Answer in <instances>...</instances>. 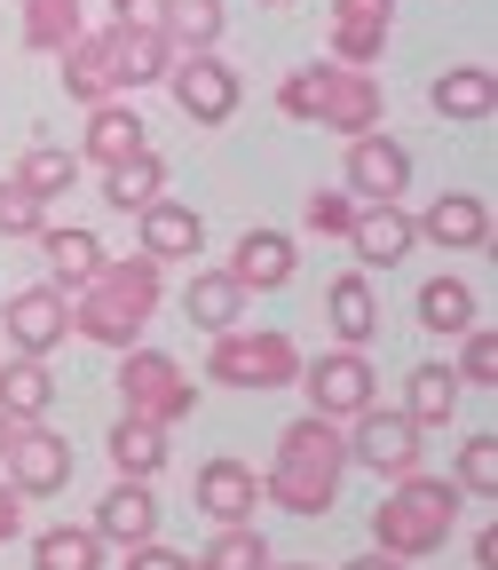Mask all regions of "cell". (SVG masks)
Here are the masks:
<instances>
[{"instance_id": "obj_1", "label": "cell", "mask_w": 498, "mask_h": 570, "mask_svg": "<svg viewBox=\"0 0 498 570\" xmlns=\"http://www.w3.org/2000/svg\"><path fill=\"white\" fill-rule=\"evenodd\" d=\"M159 269H167V262H151V254H127V262L103 254V269L80 285V294H63L71 333H80V341H103V348H135L142 325L159 317V294H167Z\"/></svg>"}, {"instance_id": "obj_2", "label": "cell", "mask_w": 498, "mask_h": 570, "mask_svg": "<svg viewBox=\"0 0 498 570\" xmlns=\"http://www.w3.org/2000/svg\"><path fill=\"white\" fill-rule=\"evenodd\" d=\"M340 475H348L340 420L301 412V420L277 436V460H269V475H261V499H269V508H285V515H325L332 499H340Z\"/></svg>"}, {"instance_id": "obj_3", "label": "cell", "mask_w": 498, "mask_h": 570, "mask_svg": "<svg viewBox=\"0 0 498 570\" xmlns=\"http://www.w3.org/2000/svg\"><path fill=\"white\" fill-rule=\"evenodd\" d=\"M459 483L451 475H396V491L372 508V547L380 554H396V562H419V554H436L444 539H451V523H459Z\"/></svg>"}, {"instance_id": "obj_4", "label": "cell", "mask_w": 498, "mask_h": 570, "mask_svg": "<svg viewBox=\"0 0 498 570\" xmlns=\"http://www.w3.org/2000/svg\"><path fill=\"white\" fill-rule=\"evenodd\" d=\"M206 381L213 389H293L301 381V348L285 341V333H261V325H230V333H213L206 348Z\"/></svg>"}, {"instance_id": "obj_5", "label": "cell", "mask_w": 498, "mask_h": 570, "mask_svg": "<svg viewBox=\"0 0 498 570\" xmlns=\"http://www.w3.org/2000/svg\"><path fill=\"white\" fill-rule=\"evenodd\" d=\"M119 396H127V412L135 420H151V428H175L190 404H198V389H190V373L175 365L167 348H119Z\"/></svg>"}, {"instance_id": "obj_6", "label": "cell", "mask_w": 498, "mask_h": 570, "mask_svg": "<svg viewBox=\"0 0 498 570\" xmlns=\"http://www.w3.org/2000/svg\"><path fill=\"white\" fill-rule=\"evenodd\" d=\"M167 88H175L182 119H198V127H222V119L238 111V71H230L222 56H213V48L175 56V63H167Z\"/></svg>"}, {"instance_id": "obj_7", "label": "cell", "mask_w": 498, "mask_h": 570, "mask_svg": "<svg viewBox=\"0 0 498 570\" xmlns=\"http://www.w3.org/2000/svg\"><path fill=\"white\" fill-rule=\"evenodd\" d=\"M380 111H388V96H380L372 71H356V63H317V119H325L332 135H372Z\"/></svg>"}, {"instance_id": "obj_8", "label": "cell", "mask_w": 498, "mask_h": 570, "mask_svg": "<svg viewBox=\"0 0 498 570\" xmlns=\"http://www.w3.org/2000/svg\"><path fill=\"white\" fill-rule=\"evenodd\" d=\"M348 460H365L372 475H411L419 468V428L404 420V412H380V404H365L348 420Z\"/></svg>"}, {"instance_id": "obj_9", "label": "cell", "mask_w": 498, "mask_h": 570, "mask_svg": "<svg viewBox=\"0 0 498 570\" xmlns=\"http://www.w3.org/2000/svg\"><path fill=\"white\" fill-rule=\"evenodd\" d=\"M301 389H309V412H325V420H356L372 404V365H365V348H332V356H317V365H301Z\"/></svg>"}, {"instance_id": "obj_10", "label": "cell", "mask_w": 498, "mask_h": 570, "mask_svg": "<svg viewBox=\"0 0 498 570\" xmlns=\"http://www.w3.org/2000/svg\"><path fill=\"white\" fill-rule=\"evenodd\" d=\"M404 183H411V151L396 135H348V198L356 206H388V198H404Z\"/></svg>"}, {"instance_id": "obj_11", "label": "cell", "mask_w": 498, "mask_h": 570, "mask_svg": "<svg viewBox=\"0 0 498 570\" xmlns=\"http://www.w3.org/2000/svg\"><path fill=\"white\" fill-rule=\"evenodd\" d=\"M9 483L24 491V499H56L63 483H71V444L56 436V428H17L9 436Z\"/></svg>"}, {"instance_id": "obj_12", "label": "cell", "mask_w": 498, "mask_h": 570, "mask_svg": "<svg viewBox=\"0 0 498 570\" xmlns=\"http://www.w3.org/2000/svg\"><path fill=\"white\" fill-rule=\"evenodd\" d=\"M388 17H396V0H332V63L372 71L388 56Z\"/></svg>"}, {"instance_id": "obj_13", "label": "cell", "mask_w": 498, "mask_h": 570, "mask_svg": "<svg viewBox=\"0 0 498 570\" xmlns=\"http://www.w3.org/2000/svg\"><path fill=\"white\" fill-rule=\"evenodd\" d=\"M190 499H198V515H213V523H246V515H261V475H253L246 460L222 452V460L198 468Z\"/></svg>"}, {"instance_id": "obj_14", "label": "cell", "mask_w": 498, "mask_h": 570, "mask_svg": "<svg viewBox=\"0 0 498 570\" xmlns=\"http://www.w3.org/2000/svg\"><path fill=\"white\" fill-rule=\"evenodd\" d=\"M111 63H119V96L135 88H159L167 63H175V40L159 24H135V17H111Z\"/></svg>"}, {"instance_id": "obj_15", "label": "cell", "mask_w": 498, "mask_h": 570, "mask_svg": "<svg viewBox=\"0 0 498 570\" xmlns=\"http://www.w3.org/2000/svg\"><path fill=\"white\" fill-rule=\"evenodd\" d=\"M103 547H142V539H159V499H151V483L142 475H119L111 491H103V508H96V523H88Z\"/></svg>"}, {"instance_id": "obj_16", "label": "cell", "mask_w": 498, "mask_h": 570, "mask_svg": "<svg viewBox=\"0 0 498 570\" xmlns=\"http://www.w3.org/2000/svg\"><path fill=\"white\" fill-rule=\"evenodd\" d=\"M9 348L17 356H48V348H63V333H71V317H63V294L56 285H24V294H9Z\"/></svg>"}, {"instance_id": "obj_17", "label": "cell", "mask_w": 498, "mask_h": 570, "mask_svg": "<svg viewBox=\"0 0 498 570\" xmlns=\"http://www.w3.org/2000/svg\"><path fill=\"white\" fill-rule=\"evenodd\" d=\"M411 230H419L427 246H444V254H475V246H490V206H482L475 190H444Z\"/></svg>"}, {"instance_id": "obj_18", "label": "cell", "mask_w": 498, "mask_h": 570, "mask_svg": "<svg viewBox=\"0 0 498 570\" xmlns=\"http://www.w3.org/2000/svg\"><path fill=\"white\" fill-rule=\"evenodd\" d=\"M151 151V127H142V111L135 104H96L88 111V135H80V159H96V167H127V159H142Z\"/></svg>"}, {"instance_id": "obj_19", "label": "cell", "mask_w": 498, "mask_h": 570, "mask_svg": "<svg viewBox=\"0 0 498 570\" xmlns=\"http://www.w3.org/2000/svg\"><path fill=\"white\" fill-rule=\"evenodd\" d=\"M348 246H356V262H365V269H396V262L419 246V230H411V214L388 198V206H356Z\"/></svg>"}, {"instance_id": "obj_20", "label": "cell", "mask_w": 498, "mask_h": 570, "mask_svg": "<svg viewBox=\"0 0 498 570\" xmlns=\"http://www.w3.org/2000/svg\"><path fill=\"white\" fill-rule=\"evenodd\" d=\"M63 56V88H71V104H111L119 96V63H111V24L103 32H80L71 48H56Z\"/></svg>"}, {"instance_id": "obj_21", "label": "cell", "mask_w": 498, "mask_h": 570, "mask_svg": "<svg viewBox=\"0 0 498 570\" xmlns=\"http://www.w3.org/2000/svg\"><path fill=\"white\" fill-rule=\"evenodd\" d=\"M135 230H142V254H151V262H190L206 246L198 206H182V198H151V206L135 214Z\"/></svg>"}, {"instance_id": "obj_22", "label": "cell", "mask_w": 498, "mask_h": 570, "mask_svg": "<svg viewBox=\"0 0 498 570\" xmlns=\"http://www.w3.org/2000/svg\"><path fill=\"white\" fill-rule=\"evenodd\" d=\"M230 277L246 294H277V285H293V238L285 230H246L238 254H230Z\"/></svg>"}, {"instance_id": "obj_23", "label": "cell", "mask_w": 498, "mask_h": 570, "mask_svg": "<svg viewBox=\"0 0 498 570\" xmlns=\"http://www.w3.org/2000/svg\"><path fill=\"white\" fill-rule=\"evenodd\" d=\"M325 317H332V341H340V348H365V341L380 333L372 269H348V277H332V294H325Z\"/></svg>"}, {"instance_id": "obj_24", "label": "cell", "mask_w": 498, "mask_h": 570, "mask_svg": "<svg viewBox=\"0 0 498 570\" xmlns=\"http://www.w3.org/2000/svg\"><path fill=\"white\" fill-rule=\"evenodd\" d=\"M48 404H56L48 356H9V365H0V420H9V428H32Z\"/></svg>"}, {"instance_id": "obj_25", "label": "cell", "mask_w": 498, "mask_h": 570, "mask_svg": "<svg viewBox=\"0 0 498 570\" xmlns=\"http://www.w3.org/2000/svg\"><path fill=\"white\" fill-rule=\"evenodd\" d=\"M40 254H48V285H56V294H80V285L103 269V238L96 230H40Z\"/></svg>"}, {"instance_id": "obj_26", "label": "cell", "mask_w": 498, "mask_h": 570, "mask_svg": "<svg viewBox=\"0 0 498 570\" xmlns=\"http://www.w3.org/2000/svg\"><path fill=\"white\" fill-rule=\"evenodd\" d=\"M411 396H404V420L419 428V436H427V428H451V412H459V373L451 365H411V381H404Z\"/></svg>"}, {"instance_id": "obj_27", "label": "cell", "mask_w": 498, "mask_h": 570, "mask_svg": "<svg viewBox=\"0 0 498 570\" xmlns=\"http://www.w3.org/2000/svg\"><path fill=\"white\" fill-rule=\"evenodd\" d=\"M238 309H246V285H238L230 269H198V277H190V294H182V317L206 325V333H230Z\"/></svg>"}, {"instance_id": "obj_28", "label": "cell", "mask_w": 498, "mask_h": 570, "mask_svg": "<svg viewBox=\"0 0 498 570\" xmlns=\"http://www.w3.org/2000/svg\"><path fill=\"white\" fill-rule=\"evenodd\" d=\"M167 40H175V56H190V48H213L222 40V0H159V17H151Z\"/></svg>"}, {"instance_id": "obj_29", "label": "cell", "mask_w": 498, "mask_h": 570, "mask_svg": "<svg viewBox=\"0 0 498 570\" xmlns=\"http://www.w3.org/2000/svg\"><path fill=\"white\" fill-rule=\"evenodd\" d=\"M427 104H436L444 119H490V104H498V80L482 63H459V71H444L436 88H427Z\"/></svg>"}, {"instance_id": "obj_30", "label": "cell", "mask_w": 498, "mask_h": 570, "mask_svg": "<svg viewBox=\"0 0 498 570\" xmlns=\"http://www.w3.org/2000/svg\"><path fill=\"white\" fill-rule=\"evenodd\" d=\"M111 468L151 483V475L167 468V428H151V420H135V412H127V420L111 428Z\"/></svg>"}, {"instance_id": "obj_31", "label": "cell", "mask_w": 498, "mask_h": 570, "mask_svg": "<svg viewBox=\"0 0 498 570\" xmlns=\"http://www.w3.org/2000/svg\"><path fill=\"white\" fill-rule=\"evenodd\" d=\"M419 325L459 341V333L475 325V285H467V277H427V285H419Z\"/></svg>"}, {"instance_id": "obj_32", "label": "cell", "mask_w": 498, "mask_h": 570, "mask_svg": "<svg viewBox=\"0 0 498 570\" xmlns=\"http://www.w3.org/2000/svg\"><path fill=\"white\" fill-rule=\"evenodd\" d=\"M151 198H167V167H159V151H142V159H127V167H103V206L142 214Z\"/></svg>"}, {"instance_id": "obj_33", "label": "cell", "mask_w": 498, "mask_h": 570, "mask_svg": "<svg viewBox=\"0 0 498 570\" xmlns=\"http://www.w3.org/2000/svg\"><path fill=\"white\" fill-rule=\"evenodd\" d=\"M32 570H103V539L80 523H56L32 539Z\"/></svg>"}, {"instance_id": "obj_34", "label": "cell", "mask_w": 498, "mask_h": 570, "mask_svg": "<svg viewBox=\"0 0 498 570\" xmlns=\"http://www.w3.org/2000/svg\"><path fill=\"white\" fill-rule=\"evenodd\" d=\"M88 24H80V0H24V48H40V56H56V48H71Z\"/></svg>"}, {"instance_id": "obj_35", "label": "cell", "mask_w": 498, "mask_h": 570, "mask_svg": "<svg viewBox=\"0 0 498 570\" xmlns=\"http://www.w3.org/2000/svg\"><path fill=\"white\" fill-rule=\"evenodd\" d=\"M71 175H80V159L56 151V142H32L24 167H17V183H24L32 198H63V190H71Z\"/></svg>"}, {"instance_id": "obj_36", "label": "cell", "mask_w": 498, "mask_h": 570, "mask_svg": "<svg viewBox=\"0 0 498 570\" xmlns=\"http://www.w3.org/2000/svg\"><path fill=\"white\" fill-rule=\"evenodd\" d=\"M190 570H269V547H261L246 523H222V531H213V547H206Z\"/></svg>"}, {"instance_id": "obj_37", "label": "cell", "mask_w": 498, "mask_h": 570, "mask_svg": "<svg viewBox=\"0 0 498 570\" xmlns=\"http://www.w3.org/2000/svg\"><path fill=\"white\" fill-rule=\"evenodd\" d=\"M48 230V198H32L17 175H0V238H40Z\"/></svg>"}, {"instance_id": "obj_38", "label": "cell", "mask_w": 498, "mask_h": 570, "mask_svg": "<svg viewBox=\"0 0 498 570\" xmlns=\"http://www.w3.org/2000/svg\"><path fill=\"white\" fill-rule=\"evenodd\" d=\"M451 373H459V389H490V381H498V333H490L482 317L459 333V365H451Z\"/></svg>"}, {"instance_id": "obj_39", "label": "cell", "mask_w": 498, "mask_h": 570, "mask_svg": "<svg viewBox=\"0 0 498 570\" xmlns=\"http://www.w3.org/2000/svg\"><path fill=\"white\" fill-rule=\"evenodd\" d=\"M467 499H498V436H467L459 444V475H451Z\"/></svg>"}, {"instance_id": "obj_40", "label": "cell", "mask_w": 498, "mask_h": 570, "mask_svg": "<svg viewBox=\"0 0 498 570\" xmlns=\"http://www.w3.org/2000/svg\"><path fill=\"white\" fill-rule=\"evenodd\" d=\"M301 223H309L317 238H348V223H356V198H348V190H317V198L301 206Z\"/></svg>"}, {"instance_id": "obj_41", "label": "cell", "mask_w": 498, "mask_h": 570, "mask_svg": "<svg viewBox=\"0 0 498 570\" xmlns=\"http://www.w3.org/2000/svg\"><path fill=\"white\" fill-rule=\"evenodd\" d=\"M277 111H285V119H317V63H309V71H285Z\"/></svg>"}, {"instance_id": "obj_42", "label": "cell", "mask_w": 498, "mask_h": 570, "mask_svg": "<svg viewBox=\"0 0 498 570\" xmlns=\"http://www.w3.org/2000/svg\"><path fill=\"white\" fill-rule=\"evenodd\" d=\"M127 570H190V554H175V547H159V539H142V547H127Z\"/></svg>"}, {"instance_id": "obj_43", "label": "cell", "mask_w": 498, "mask_h": 570, "mask_svg": "<svg viewBox=\"0 0 498 570\" xmlns=\"http://www.w3.org/2000/svg\"><path fill=\"white\" fill-rule=\"evenodd\" d=\"M17 531H24V491H17V483H0V547H9Z\"/></svg>"}, {"instance_id": "obj_44", "label": "cell", "mask_w": 498, "mask_h": 570, "mask_svg": "<svg viewBox=\"0 0 498 570\" xmlns=\"http://www.w3.org/2000/svg\"><path fill=\"white\" fill-rule=\"evenodd\" d=\"M340 570H404V562H396V554H380V547H372V554H356V562H340Z\"/></svg>"}, {"instance_id": "obj_45", "label": "cell", "mask_w": 498, "mask_h": 570, "mask_svg": "<svg viewBox=\"0 0 498 570\" xmlns=\"http://www.w3.org/2000/svg\"><path fill=\"white\" fill-rule=\"evenodd\" d=\"M9 436H17V428H9V420H0V460H9Z\"/></svg>"}, {"instance_id": "obj_46", "label": "cell", "mask_w": 498, "mask_h": 570, "mask_svg": "<svg viewBox=\"0 0 498 570\" xmlns=\"http://www.w3.org/2000/svg\"><path fill=\"white\" fill-rule=\"evenodd\" d=\"M269 570H317V562H269Z\"/></svg>"}, {"instance_id": "obj_47", "label": "cell", "mask_w": 498, "mask_h": 570, "mask_svg": "<svg viewBox=\"0 0 498 570\" xmlns=\"http://www.w3.org/2000/svg\"><path fill=\"white\" fill-rule=\"evenodd\" d=\"M111 9H119V17H135V0H111Z\"/></svg>"}, {"instance_id": "obj_48", "label": "cell", "mask_w": 498, "mask_h": 570, "mask_svg": "<svg viewBox=\"0 0 498 570\" xmlns=\"http://www.w3.org/2000/svg\"><path fill=\"white\" fill-rule=\"evenodd\" d=\"M269 9H285V0H269Z\"/></svg>"}]
</instances>
